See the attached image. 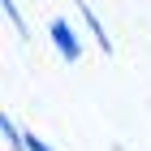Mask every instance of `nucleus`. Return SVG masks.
Here are the masks:
<instances>
[{"mask_svg":"<svg viewBox=\"0 0 151 151\" xmlns=\"http://www.w3.org/2000/svg\"><path fill=\"white\" fill-rule=\"evenodd\" d=\"M47 35H52V43H56V52L65 60H78L82 56V43H78V35H73V26L65 22V17H52V26H47Z\"/></svg>","mask_w":151,"mask_h":151,"instance_id":"f257e3e1","label":"nucleus"},{"mask_svg":"<svg viewBox=\"0 0 151 151\" xmlns=\"http://www.w3.org/2000/svg\"><path fill=\"white\" fill-rule=\"evenodd\" d=\"M22 151H52L43 138H35V134H22Z\"/></svg>","mask_w":151,"mask_h":151,"instance_id":"20e7f679","label":"nucleus"},{"mask_svg":"<svg viewBox=\"0 0 151 151\" xmlns=\"http://www.w3.org/2000/svg\"><path fill=\"white\" fill-rule=\"evenodd\" d=\"M73 9L82 13V22L91 26V35L99 39V52H104V56H112V39L104 35V26H99V17H95V13H91V4H86V0H73Z\"/></svg>","mask_w":151,"mask_h":151,"instance_id":"f03ea898","label":"nucleus"},{"mask_svg":"<svg viewBox=\"0 0 151 151\" xmlns=\"http://www.w3.org/2000/svg\"><path fill=\"white\" fill-rule=\"evenodd\" d=\"M0 4H4V17L17 26V35H30V30H26V22H22V13H17V4H13V0H0Z\"/></svg>","mask_w":151,"mask_h":151,"instance_id":"7ed1b4c3","label":"nucleus"}]
</instances>
